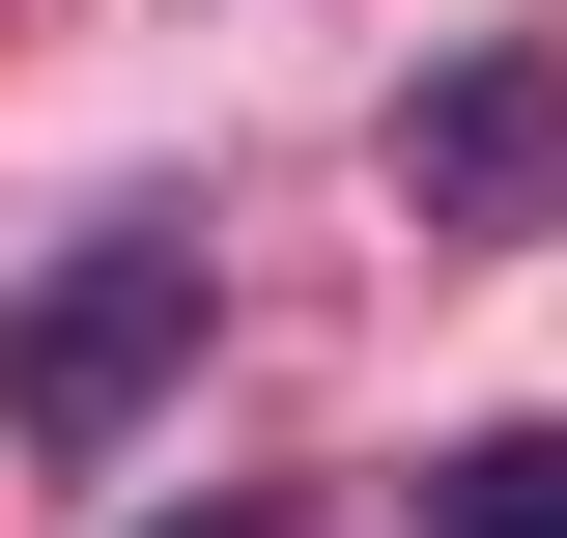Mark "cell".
<instances>
[{
  "label": "cell",
  "instance_id": "6da1fadb",
  "mask_svg": "<svg viewBox=\"0 0 567 538\" xmlns=\"http://www.w3.org/2000/svg\"><path fill=\"white\" fill-rule=\"evenodd\" d=\"M199 312H227V227H199V199H114V227H58V283L0 312V425H29V454H114V425L199 369Z\"/></svg>",
  "mask_w": 567,
  "mask_h": 538
},
{
  "label": "cell",
  "instance_id": "7a4b0ae2",
  "mask_svg": "<svg viewBox=\"0 0 567 538\" xmlns=\"http://www.w3.org/2000/svg\"><path fill=\"white\" fill-rule=\"evenodd\" d=\"M398 199L425 227H539L567 199V58H539V29H483V58L398 85Z\"/></svg>",
  "mask_w": 567,
  "mask_h": 538
},
{
  "label": "cell",
  "instance_id": "3957f363",
  "mask_svg": "<svg viewBox=\"0 0 567 538\" xmlns=\"http://www.w3.org/2000/svg\"><path fill=\"white\" fill-rule=\"evenodd\" d=\"M425 538H567V425H483V454H425Z\"/></svg>",
  "mask_w": 567,
  "mask_h": 538
},
{
  "label": "cell",
  "instance_id": "277c9868",
  "mask_svg": "<svg viewBox=\"0 0 567 538\" xmlns=\"http://www.w3.org/2000/svg\"><path fill=\"white\" fill-rule=\"evenodd\" d=\"M171 538H284V510H171Z\"/></svg>",
  "mask_w": 567,
  "mask_h": 538
}]
</instances>
